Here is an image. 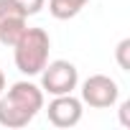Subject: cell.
<instances>
[{
  "label": "cell",
  "mask_w": 130,
  "mask_h": 130,
  "mask_svg": "<svg viewBox=\"0 0 130 130\" xmlns=\"http://www.w3.org/2000/svg\"><path fill=\"white\" fill-rule=\"evenodd\" d=\"M43 110V89L28 79L10 84L0 94V125L18 130L33 122V117Z\"/></svg>",
  "instance_id": "cell-1"
},
{
  "label": "cell",
  "mask_w": 130,
  "mask_h": 130,
  "mask_svg": "<svg viewBox=\"0 0 130 130\" xmlns=\"http://www.w3.org/2000/svg\"><path fill=\"white\" fill-rule=\"evenodd\" d=\"M48 51H51V36L43 28H26L21 38L13 43V56L15 67L26 77H38L41 69L48 64Z\"/></svg>",
  "instance_id": "cell-2"
},
{
  "label": "cell",
  "mask_w": 130,
  "mask_h": 130,
  "mask_svg": "<svg viewBox=\"0 0 130 130\" xmlns=\"http://www.w3.org/2000/svg\"><path fill=\"white\" fill-rule=\"evenodd\" d=\"M77 84H79V72L67 59L48 61L41 69V89H43V94H51V97L69 94V92L77 89Z\"/></svg>",
  "instance_id": "cell-3"
},
{
  "label": "cell",
  "mask_w": 130,
  "mask_h": 130,
  "mask_svg": "<svg viewBox=\"0 0 130 130\" xmlns=\"http://www.w3.org/2000/svg\"><path fill=\"white\" fill-rule=\"evenodd\" d=\"M120 100V87L107 74H92L82 82V102L94 110H107Z\"/></svg>",
  "instance_id": "cell-4"
},
{
  "label": "cell",
  "mask_w": 130,
  "mask_h": 130,
  "mask_svg": "<svg viewBox=\"0 0 130 130\" xmlns=\"http://www.w3.org/2000/svg\"><path fill=\"white\" fill-rule=\"evenodd\" d=\"M46 115H48V122L54 127H74L84 115V102L79 97H74L72 92L69 94H56L48 102Z\"/></svg>",
  "instance_id": "cell-5"
},
{
  "label": "cell",
  "mask_w": 130,
  "mask_h": 130,
  "mask_svg": "<svg viewBox=\"0 0 130 130\" xmlns=\"http://www.w3.org/2000/svg\"><path fill=\"white\" fill-rule=\"evenodd\" d=\"M28 28V15L21 10L15 0H0V43L10 46L21 38V33Z\"/></svg>",
  "instance_id": "cell-6"
},
{
  "label": "cell",
  "mask_w": 130,
  "mask_h": 130,
  "mask_svg": "<svg viewBox=\"0 0 130 130\" xmlns=\"http://www.w3.org/2000/svg\"><path fill=\"white\" fill-rule=\"evenodd\" d=\"M89 0H48V13L56 21H69L84 10Z\"/></svg>",
  "instance_id": "cell-7"
},
{
  "label": "cell",
  "mask_w": 130,
  "mask_h": 130,
  "mask_svg": "<svg viewBox=\"0 0 130 130\" xmlns=\"http://www.w3.org/2000/svg\"><path fill=\"white\" fill-rule=\"evenodd\" d=\"M127 51H130V38H122L115 48V56H117V64H120V69L127 72L130 69V61H127Z\"/></svg>",
  "instance_id": "cell-8"
},
{
  "label": "cell",
  "mask_w": 130,
  "mask_h": 130,
  "mask_svg": "<svg viewBox=\"0 0 130 130\" xmlns=\"http://www.w3.org/2000/svg\"><path fill=\"white\" fill-rule=\"evenodd\" d=\"M15 3L21 5V10H23L26 15H36V13H41V10H43L46 0H15Z\"/></svg>",
  "instance_id": "cell-9"
},
{
  "label": "cell",
  "mask_w": 130,
  "mask_h": 130,
  "mask_svg": "<svg viewBox=\"0 0 130 130\" xmlns=\"http://www.w3.org/2000/svg\"><path fill=\"white\" fill-rule=\"evenodd\" d=\"M127 110H130V102H122V105H120V120H122V125H130V120H127Z\"/></svg>",
  "instance_id": "cell-10"
},
{
  "label": "cell",
  "mask_w": 130,
  "mask_h": 130,
  "mask_svg": "<svg viewBox=\"0 0 130 130\" xmlns=\"http://www.w3.org/2000/svg\"><path fill=\"white\" fill-rule=\"evenodd\" d=\"M3 89H5V74H3V69H0V94H3Z\"/></svg>",
  "instance_id": "cell-11"
}]
</instances>
